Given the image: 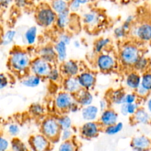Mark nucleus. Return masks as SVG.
<instances>
[{
  "label": "nucleus",
  "instance_id": "1",
  "mask_svg": "<svg viewBox=\"0 0 151 151\" xmlns=\"http://www.w3.org/2000/svg\"><path fill=\"white\" fill-rule=\"evenodd\" d=\"M32 58L29 52L20 48L12 50L8 60L10 69L16 73L25 75L29 72Z\"/></svg>",
  "mask_w": 151,
  "mask_h": 151
},
{
  "label": "nucleus",
  "instance_id": "2",
  "mask_svg": "<svg viewBox=\"0 0 151 151\" xmlns=\"http://www.w3.org/2000/svg\"><path fill=\"white\" fill-rule=\"evenodd\" d=\"M142 50L134 42H126L119 49L118 60L119 63L125 68H133L141 56Z\"/></svg>",
  "mask_w": 151,
  "mask_h": 151
},
{
  "label": "nucleus",
  "instance_id": "3",
  "mask_svg": "<svg viewBox=\"0 0 151 151\" xmlns=\"http://www.w3.org/2000/svg\"><path fill=\"white\" fill-rule=\"evenodd\" d=\"M119 60L116 54L109 49L97 55L95 66L102 73H110L117 68Z\"/></svg>",
  "mask_w": 151,
  "mask_h": 151
},
{
  "label": "nucleus",
  "instance_id": "4",
  "mask_svg": "<svg viewBox=\"0 0 151 151\" xmlns=\"http://www.w3.org/2000/svg\"><path fill=\"white\" fill-rule=\"evenodd\" d=\"M57 13L52 10L50 4H41L37 8L35 14L36 24L41 27L49 29L55 24Z\"/></svg>",
  "mask_w": 151,
  "mask_h": 151
},
{
  "label": "nucleus",
  "instance_id": "5",
  "mask_svg": "<svg viewBox=\"0 0 151 151\" xmlns=\"http://www.w3.org/2000/svg\"><path fill=\"white\" fill-rule=\"evenodd\" d=\"M40 131L48 138L52 143L58 142L61 128L58 122L57 117L50 116L44 118L40 125Z\"/></svg>",
  "mask_w": 151,
  "mask_h": 151
},
{
  "label": "nucleus",
  "instance_id": "6",
  "mask_svg": "<svg viewBox=\"0 0 151 151\" xmlns=\"http://www.w3.org/2000/svg\"><path fill=\"white\" fill-rule=\"evenodd\" d=\"M129 35L140 42L151 41V23L148 22L134 24L129 31Z\"/></svg>",
  "mask_w": 151,
  "mask_h": 151
},
{
  "label": "nucleus",
  "instance_id": "7",
  "mask_svg": "<svg viewBox=\"0 0 151 151\" xmlns=\"http://www.w3.org/2000/svg\"><path fill=\"white\" fill-rule=\"evenodd\" d=\"M75 95L62 90L56 94L54 97V106L56 110L60 114L69 113V110L72 103L75 102Z\"/></svg>",
  "mask_w": 151,
  "mask_h": 151
},
{
  "label": "nucleus",
  "instance_id": "8",
  "mask_svg": "<svg viewBox=\"0 0 151 151\" xmlns=\"http://www.w3.org/2000/svg\"><path fill=\"white\" fill-rule=\"evenodd\" d=\"M53 66L54 65L42 58L36 56L32 58L29 66V72L38 75L43 79H46Z\"/></svg>",
  "mask_w": 151,
  "mask_h": 151
},
{
  "label": "nucleus",
  "instance_id": "9",
  "mask_svg": "<svg viewBox=\"0 0 151 151\" xmlns=\"http://www.w3.org/2000/svg\"><path fill=\"white\" fill-rule=\"evenodd\" d=\"M103 127L97 121H87L81 126L79 129L81 137L85 139L91 140L100 135Z\"/></svg>",
  "mask_w": 151,
  "mask_h": 151
},
{
  "label": "nucleus",
  "instance_id": "10",
  "mask_svg": "<svg viewBox=\"0 0 151 151\" xmlns=\"http://www.w3.org/2000/svg\"><path fill=\"white\" fill-rule=\"evenodd\" d=\"M82 22L88 30H94L103 24V16L96 10H89L83 14Z\"/></svg>",
  "mask_w": 151,
  "mask_h": 151
},
{
  "label": "nucleus",
  "instance_id": "11",
  "mask_svg": "<svg viewBox=\"0 0 151 151\" xmlns=\"http://www.w3.org/2000/svg\"><path fill=\"white\" fill-rule=\"evenodd\" d=\"M29 145L32 150L46 151L51 149L52 142L40 133L31 136L29 139Z\"/></svg>",
  "mask_w": 151,
  "mask_h": 151
},
{
  "label": "nucleus",
  "instance_id": "12",
  "mask_svg": "<svg viewBox=\"0 0 151 151\" xmlns=\"http://www.w3.org/2000/svg\"><path fill=\"white\" fill-rule=\"evenodd\" d=\"M60 69L63 78L66 77H77L81 72V65L78 60L70 59L60 63Z\"/></svg>",
  "mask_w": 151,
  "mask_h": 151
},
{
  "label": "nucleus",
  "instance_id": "13",
  "mask_svg": "<svg viewBox=\"0 0 151 151\" xmlns=\"http://www.w3.org/2000/svg\"><path fill=\"white\" fill-rule=\"evenodd\" d=\"M81 88L86 90H91L95 87L97 83V76L94 72L88 69L82 70L77 76Z\"/></svg>",
  "mask_w": 151,
  "mask_h": 151
},
{
  "label": "nucleus",
  "instance_id": "14",
  "mask_svg": "<svg viewBox=\"0 0 151 151\" xmlns=\"http://www.w3.org/2000/svg\"><path fill=\"white\" fill-rule=\"evenodd\" d=\"M119 121V114L111 108L106 109L100 113L98 122L103 128L114 125Z\"/></svg>",
  "mask_w": 151,
  "mask_h": 151
},
{
  "label": "nucleus",
  "instance_id": "15",
  "mask_svg": "<svg viewBox=\"0 0 151 151\" xmlns=\"http://www.w3.org/2000/svg\"><path fill=\"white\" fill-rule=\"evenodd\" d=\"M130 146L133 150L135 151L148 150L151 148V139L147 136H136L131 139Z\"/></svg>",
  "mask_w": 151,
  "mask_h": 151
},
{
  "label": "nucleus",
  "instance_id": "16",
  "mask_svg": "<svg viewBox=\"0 0 151 151\" xmlns=\"http://www.w3.org/2000/svg\"><path fill=\"white\" fill-rule=\"evenodd\" d=\"M37 55L53 65H55L58 62L57 55H56L54 45L46 44V45L42 46L38 50Z\"/></svg>",
  "mask_w": 151,
  "mask_h": 151
},
{
  "label": "nucleus",
  "instance_id": "17",
  "mask_svg": "<svg viewBox=\"0 0 151 151\" xmlns=\"http://www.w3.org/2000/svg\"><path fill=\"white\" fill-rule=\"evenodd\" d=\"M124 83L128 89L134 91L141 85V75L139 72L132 69L126 74Z\"/></svg>",
  "mask_w": 151,
  "mask_h": 151
},
{
  "label": "nucleus",
  "instance_id": "18",
  "mask_svg": "<svg viewBox=\"0 0 151 151\" xmlns=\"http://www.w3.org/2000/svg\"><path fill=\"white\" fill-rule=\"evenodd\" d=\"M63 90L75 95L82 88L77 77H66L61 82Z\"/></svg>",
  "mask_w": 151,
  "mask_h": 151
},
{
  "label": "nucleus",
  "instance_id": "19",
  "mask_svg": "<svg viewBox=\"0 0 151 151\" xmlns=\"http://www.w3.org/2000/svg\"><path fill=\"white\" fill-rule=\"evenodd\" d=\"M100 109L94 104L82 107L81 109V117L85 122L87 121H97L100 116Z\"/></svg>",
  "mask_w": 151,
  "mask_h": 151
},
{
  "label": "nucleus",
  "instance_id": "20",
  "mask_svg": "<svg viewBox=\"0 0 151 151\" xmlns=\"http://www.w3.org/2000/svg\"><path fill=\"white\" fill-rule=\"evenodd\" d=\"M132 121L138 125H148L151 122V115L148 111L145 108L140 107L133 116Z\"/></svg>",
  "mask_w": 151,
  "mask_h": 151
},
{
  "label": "nucleus",
  "instance_id": "21",
  "mask_svg": "<svg viewBox=\"0 0 151 151\" xmlns=\"http://www.w3.org/2000/svg\"><path fill=\"white\" fill-rule=\"evenodd\" d=\"M75 97L77 102L79 103L81 107H85V106L93 104L94 100V97L91 91L83 89V88H82L79 92L77 93Z\"/></svg>",
  "mask_w": 151,
  "mask_h": 151
},
{
  "label": "nucleus",
  "instance_id": "22",
  "mask_svg": "<svg viewBox=\"0 0 151 151\" xmlns=\"http://www.w3.org/2000/svg\"><path fill=\"white\" fill-rule=\"evenodd\" d=\"M72 13L70 10H68L66 11L63 12V13L57 14V18H56L55 26L60 32L66 30V28L70 25Z\"/></svg>",
  "mask_w": 151,
  "mask_h": 151
},
{
  "label": "nucleus",
  "instance_id": "23",
  "mask_svg": "<svg viewBox=\"0 0 151 151\" xmlns=\"http://www.w3.org/2000/svg\"><path fill=\"white\" fill-rule=\"evenodd\" d=\"M42 80L43 78H40L38 75L29 72L24 75L23 78L21 80V84L26 88H38L42 83Z\"/></svg>",
  "mask_w": 151,
  "mask_h": 151
},
{
  "label": "nucleus",
  "instance_id": "24",
  "mask_svg": "<svg viewBox=\"0 0 151 151\" xmlns=\"http://www.w3.org/2000/svg\"><path fill=\"white\" fill-rule=\"evenodd\" d=\"M125 94H126V91L123 88H117V89L111 90V92H109L108 100L113 105L119 106L123 104V103H125Z\"/></svg>",
  "mask_w": 151,
  "mask_h": 151
},
{
  "label": "nucleus",
  "instance_id": "25",
  "mask_svg": "<svg viewBox=\"0 0 151 151\" xmlns=\"http://www.w3.org/2000/svg\"><path fill=\"white\" fill-rule=\"evenodd\" d=\"M55 50L56 55H57L58 62L63 63L65 60H67L68 57V45L62 41L57 40L54 44Z\"/></svg>",
  "mask_w": 151,
  "mask_h": 151
},
{
  "label": "nucleus",
  "instance_id": "26",
  "mask_svg": "<svg viewBox=\"0 0 151 151\" xmlns=\"http://www.w3.org/2000/svg\"><path fill=\"white\" fill-rule=\"evenodd\" d=\"M38 29L36 26H31L25 30L24 33V40L28 46H33L38 40Z\"/></svg>",
  "mask_w": 151,
  "mask_h": 151
},
{
  "label": "nucleus",
  "instance_id": "27",
  "mask_svg": "<svg viewBox=\"0 0 151 151\" xmlns=\"http://www.w3.org/2000/svg\"><path fill=\"white\" fill-rule=\"evenodd\" d=\"M111 44V38L107 37H103V38H99L94 41V46H93V50L96 54H100L103 52L105 50H108Z\"/></svg>",
  "mask_w": 151,
  "mask_h": 151
},
{
  "label": "nucleus",
  "instance_id": "28",
  "mask_svg": "<svg viewBox=\"0 0 151 151\" xmlns=\"http://www.w3.org/2000/svg\"><path fill=\"white\" fill-rule=\"evenodd\" d=\"M50 5L57 14L69 10V1L66 0H51Z\"/></svg>",
  "mask_w": 151,
  "mask_h": 151
},
{
  "label": "nucleus",
  "instance_id": "29",
  "mask_svg": "<svg viewBox=\"0 0 151 151\" xmlns=\"http://www.w3.org/2000/svg\"><path fill=\"white\" fill-rule=\"evenodd\" d=\"M46 79H47L50 82L52 83H58L59 82H62L63 76L60 72V67H58L55 65H54L50 72H49Z\"/></svg>",
  "mask_w": 151,
  "mask_h": 151
},
{
  "label": "nucleus",
  "instance_id": "30",
  "mask_svg": "<svg viewBox=\"0 0 151 151\" xmlns=\"http://www.w3.org/2000/svg\"><path fill=\"white\" fill-rule=\"evenodd\" d=\"M29 112L35 118H41L46 114V109L41 103H33L29 106Z\"/></svg>",
  "mask_w": 151,
  "mask_h": 151
},
{
  "label": "nucleus",
  "instance_id": "31",
  "mask_svg": "<svg viewBox=\"0 0 151 151\" xmlns=\"http://www.w3.org/2000/svg\"><path fill=\"white\" fill-rule=\"evenodd\" d=\"M123 128L124 124L122 122L118 121L116 123L114 124V125L103 128V133L106 135L109 136V137H113V136H116L119 134L123 130Z\"/></svg>",
  "mask_w": 151,
  "mask_h": 151
},
{
  "label": "nucleus",
  "instance_id": "32",
  "mask_svg": "<svg viewBox=\"0 0 151 151\" xmlns=\"http://www.w3.org/2000/svg\"><path fill=\"white\" fill-rule=\"evenodd\" d=\"M150 60L147 57H145V56L142 55L139 58V60H137V63L134 64L133 69L139 72V73H143V72L147 71L149 66H150Z\"/></svg>",
  "mask_w": 151,
  "mask_h": 151
},
{
  "label": "nucleus",
  "instance_id": "33",
  "mask_svg": "<svg viewBox=\"0 0 151 151\" xmlns=\"http://www.w3.org/2000/svg\"><path fill=\"white\" fill-rule=\"evenodd\" d=\"M57 120L61 130L72 128L73 126L72 119L67 114H61L60 116L57 117Z\"/></svg>",
  "mask_w": 151,
  "mask_h": 151
},
{
  "label": "nucleus",
  "instance_id": "34",
  "mask_svg": "<svg viewBox=\"0 0 151 151\" xmlns=\"http://www.w3.org/2000/svg\"><path fill=\"white\" fill-rule=\"evenodd\" d=\"M10 147L14 151H24L29 150L27 145L20 139L16 138V137H13V139L10 142Z\"/></svg>",
  "mask_w": 151,
  "mask_h": 151
},
{
  "label": "nucleus",
  "instance_id": "35",
  "mask_svg": "<svg viewBox=\"0 0 151 151\" xmlns=\"http://www.w3.org/2000/svg\"><path fill=\"white\" fill-rule=\"evenodd\" d=\"M17 32L15 29H9L3 35L1 38V44L3 46H7L12 44L16 38Z\"/></svg>",
  "mask_w": 151,
  "mask_h": 151
},
{
  "label": "nucleus",
  "instance_id": "36",
  "mask_svg": "<svg viewBox=\"0 0 151 151\" xmlns=\"http://www.w3.org/2000/svg\"><path fill=\"white\" fill-rule=\"evenodd\" d=\"M77 149V144L73 139L60 142L58 147V150L60 151H74Z\"/></svg>",
  "mask_w": 151,
  "mask_h": 151
},
{
  "label": "nucleus",
  "instance_id": "37",
  "mask_svg": "<svg viewBox=\"0 0 151 151\" xmlns=\"http://www.w3.org/2000/svg\"><path fill=\"white\" fill-rule=\"evenodd\" d=\"M141 86L151 93V72L146 71L141 75Z\"/></svg>",
  "mask_w": 151,
  "mask_h": 151
},
{
  "label": "nucleus",
  "instance_id": "38",
  "mask_svg": "<svg viewBox=\"0 0 151 151\" xmlns=\"http://www.w3.org/2000/svg\"><path fill=\"white\" fill-rule=\"evenodd\" d=\"M75 137V131H74L73 128H68V129L61 130L59 137V140L60 142L66 141V140L73 139Z\"/></svg>",
  "mask_w": 151,
  "mask_h": 151
},
{
  "label": "nucleus",
  "instance_id": "39",
  "mask_svg": "<svg viewBox=\"0 0 151 151\" xmlns=\"http://www.w3.org/2000/svg\"><path fill=\"white\" fill-rule=\"evenodd\" d=\"M128 34V32L122 26V25L117 27H116L114 29V38L117 40L124 39V38H126Z\"/></svg>",
  "mask_w": 151,
  "mask_h": 151
},
{
  "label": "nucleus",
  "instance_id": "40",
  "mask_svg": "<svg viewBox=\"0 0 151 151\" xmlns=\"http://www.w3.org/2000/svg\"><path fill=\"white\" fill-rule=\"evenodd\" d=\"M7 131L10 137H16L20 134V126L16 123H10L7 125Z\"/></svg>",
  "mask_w": 151,
  "mask_h": 151
},
{
  "label": "nucleus",
  "instance_id": "41",
  "mask_svg": "<svg viewBox=\"0 0 151 151\" xmlns=\"http://www.w3.org/2000/svg\"><path fill=\"white\" fill-rule=\"evenodd\" d=\"M125 106L127 114H128V116H133L137 112V111L140 108L138 101L133 103H125Z\"/></svg>",
  "mask_w": 151,
  "mask_h": 151
},
{
  "label": "nucleus",
  "instance_id": "42",
  "mask_svg": "<svg viewBox=\"0 0 151 151\" xmlns=\"http://www.w3.org/2000/svg\"><path fill=\"white\" fill-rule=\"evenodd\" d=\"M134 21H135V16H133V15H129V16H127V18L125 19L123 23L122 24V26L129 32L131 27L134 24Z\"/></svg>",
  "mask_w": 151,
  "mask_h": 151
},
{
  "label": "nucleus",
  "instance_id": "43",
  "mask_svg": "<svg viewBox=\"0 0 151 151\" xmlns=\"http://www.w3.org/2000/svg\"><path fill=\"white\" fill-rule=\"evenodd\" d=\"M135 93L137 94V95L138 96L139 98L141 99H146L149 97V94H150V91L146 89L145 88L142 86L140 85L137 89L135 90Z\"/></svg>",
  "mask_w": 151,
  "mask_h": 151
},
{
  "label": "nucleus",
  "instance_id": "44",
  "mask_svg": "<svg viewBox=\"0 0 151 151\" xmlns=\"http://www.w3.org/2000/svg\"><path fill=\"white\" fill-rule=\"evenodd\" d=\"M58 40L65 43L67 45H69L72 43V36L65 31H61V32L58 36Z\"/></svg>",
  "mask_w": 151,
  "mask_h": 151
},
{
  "label": "nucleus",
  "instance_id": "45",
  "mask_svg": "<svg viewBox=\"0 0 151 151\" xmlns=\"http://www.w3.org/2000/svg\"><path fill=\"white\" fill-rule=\"evenodd\" d=\"M138 96L135 93V91H131V92H126L125 97V103H133L138 101Z\"/></svg>",
  "mask_w": 151,
  "mask_h": 151
},
{
  "label": "nucleus",
  "instance_id": "46",
  "mask_svg": "<svg viewBox=\"0 0 151 151\" xmlns=\"http://www.w3.org/2000/svg\"><path fill=\"white\" fill-rule=\"evenodd\" d=\"M82 5L78 0H70L69 1V9L72 13H76L79 11Z\"/></svg>",
  "mask_w": 151,
  "mask_h": 151
},
{
  "label": "nucleus",
  "instance_id": "47",
  "mask_svg": "<svg viewBox=\"0 0 151 151\" xmlns=\"http://www.w3.org/2000/svg\"><path fill=\"white\" fill-rule=\"evenodd\" d=\"M10 147V142L7 138L0 137V151H4L8 150Z\"/></svg>",
  "mask_w": 151,
  "mask_h": 151
},
{
  "label": "nucleus",
  "instance_id": "48",
  "mask_svg": "<svg viewBox=\"0 0 151 151\" xmlns=\"http://www.w3.org/2000/svg\"><path fill=\"white\" fill-rule=\"evenodd\" d=\"M9 79L6 75L3 73H0V90L4 89L8 86Z\"/></svg>",
  "mask_w": 151,
  "mask_h": 151
},
{
  "label": "nucleus",
  "instance_id": "49",
  "mask_svg": "<svg viewBox=\"0 0 151 151\" xmlns=\"http://www.w3.org/2000/svg\"><path fill=\"white\" fill-rule=\"evenodd\" d=\"M109 100L108 99H102L100 102H99V109H100V111L106 110V109H109Z\"/></svg>",
  "mask_w": 151,
  "mask_h": 151
},
{
  "label": "nucleus",
  "instance_id": "50",
  "mask_svg": "<svg viewBox=\"0 0 151 151\" xmlns=\"http://www.w3.org/2000/svg\"><path fill=\"white\" fill-rule=\"evenodd\" d=\"M81 106H80L79 103L77 102V100H75V102L72 104V106H70L69 108V113H72V114H75L77 113V112L80 111L81 109Z\"/></svg>",
  "mask_w": 151,
  "mask_h": 151
},
{
  "label": "nucleus",
  "instance_id": "51",
  "mask_svg": "<svg viewBox=\"0 0 151 151\" xmlns=\"http://www.w3.org/2000/svg\"><path fill=\"white\" fill-rule=\"evenodd\" d=\"M15 5L19 8H24L27 6L28 0H13Z\"/></svg>",
  "mask_w": 151,
  "mask_h": 151
},
{
  "label": "nucleus",
  "instance_id": "52",
  "mask_svg": "<svg viewBox=\"0 0 151 151\" xmlns=\"http://www.w3.org/2000/svg\"><path fill=\"white\" fill-rule=\"evenodd\" d=\"M13 1V0H0V7L6 8L11 4Z\"/></svg>",
  "mask_w": 151,
  "mask_h": 151
},
{
  "label": "nucleus",
  "instance_id": "53",
  "mask_svg": "<svg viewBox=\"0 0 151 151\" xmlns=\"http://www.w3.org/2000/svg\"><path fill=\"white\" fill-rule=\"evenodd\" d=\"M119 112H120V114L122 115V116H128L126 109H125V103H123V104H122L121 106H119Z\"/></svg>",
  "mask_w": 151,
  "mask_h": 151
},
{
  "label": "nucleus",
  "instance_id": "54",
  "mask_svg": "<svg viewBox=\"0 0 151 151\" xmlns=\"http://www.w3.org/2000/svg\"><path fill=\"white\" fill-rule=\"evenodd\" d=\"M146 109L148 111L149 113L151 115V96L147 97V100H146Z\"/></svg>",
  "mask_w": 151,
  "mask_h": 151
},
{
  "label": "nucleus",
  "instance_id": "55",
  "mask_svg": "<svg viewBox=\"0 0 151 151\" xmlns=\"http://www.w3.org/2000/svg\"><path fill=\"white\" fill-rule=\"evenodd\" d=\"M72 44H73L74 47L76 49L80 48V47H81V41H79V40H74L73 42H72Z\"/></svg>",
  "mask_w": 151,
  "mask_h": 151
},
{
  "label": "nucleus",
  "instance_id": "56",
  "mask_svg": "<svg viewBox=\"0 0 151 151\" xmlns=\"http://www.w3.org/2000/svg\"><path fill=\"white\" fill-rule=\"evenodd\" d=\"M78 1L80 2V4H81L82 6L83 5H86V4H88V3L91 2V0H78Z\"/></svg>",
  "mask_w": 151,
  "mask_h": 151
},
{
  "label": "nucleus",
  "instance_id": "57",
  "mask_svg": "<svg viewBox=\"0 0 151 151\" xmlns=\"http://www.w3.org/2000/svg\"><path fill=\"white\" fill-rule=\"evenodd\" d=\"M66 1H70V0H66Z\"/></svg>",
  "mask_w": 151,
  "mask_h": 151
}]
</instances>
